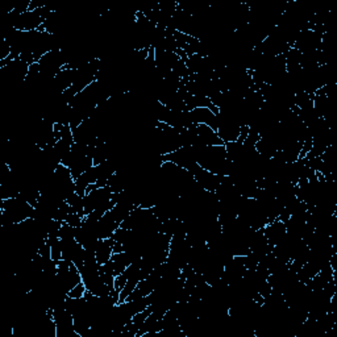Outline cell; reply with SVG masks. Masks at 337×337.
<instances>
[{
    "instance_id": "2",
    "label": "cell",
    "mask_w": 337,
    "mask_h": 337,
    "mask_svg": "<svg viewBox=\"0 0 337 337\" xmlns=\"http://www.w3.org/2000/svg\"><path fill=\"white\" fill-rule=\"evenodd\" d=\"M112 246H114V238L112 237H110V238H99L95 251L98 264L103 265L111 260Z\"/></svg>"
},
{
    "instance_id": "1",
    "label": "cell",
    "mask_w": 337,
    "mask_h": 337,
    "mask_svg": "<svg viewBox=\"0 0 337 337\" xmlns=\"http://www.w3.org/2000/svg\"><path fill=\"white\" fill-rule=\"evenodd\" d=\"M264 233L270 245H278L279 242L286 237V225L279 219H275L271 223H268L265 225Z\"/></svg>"
},
{
    "instance_id": "3",
    "label": "cell",
    "mask_w": 337,
    "mask_h": 337,
    "mask_svg": "<svg viewBox=\"0 0 337 337\" xmlns=\"http://www.w3.org/2000/svg\"><path fill=\"white\" fill-rule=\"evenodd\" d=\"M86 286H84V283L81 282L78 283L77 286H74L70 291L67 292V296L68 298H73V299H82L83 296H84V294H86Z\"/></svg>"
},
{
    "instance_id": "4",
    "label": "cell",
    "mask_w": 337,
    "mask_h": 337,
    "mask_svg": "<svg viewBox=\"0 0 337 337\" xmlns=\"http://www.w3.org/2000/svg\"><path fill=\"white\" fill-rule=\"evenodd\" d=\"M65 223H67L70 227L79 228L83 223V218H81L77 212H71V214L67 215V218H66V220H65Z\"/></svg>"
}]
</instances>
